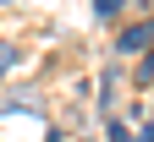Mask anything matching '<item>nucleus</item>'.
I'll return each instance as SVG.
<instances>
[{
  "label": "nucleus",
  "mask_w": 154,
  "mask_h": 142,
  "mask_svg": "<svg viewBox=\"0 0 154 142\" xmlns=\"http://www.w3.org/2000/svg\"><path fill=\"white\" fill-rule=\"evenodd\" d=\"M127 11H143L149 16V0H94V16H99V22H121Z\"/></svg>",
  "instance_id": "20e7f679"
},
{
  "label": "nucleus",
  "mask_w": 154,
  "mask_h": 142,
  "mask_svg": "<svg viewBox=\"0 0 154 142\" xmlns=\"http://www.w3.org/2000/svg\"><path fill=\"white\" fill-rule=\"evenodd\" d=\"M116 60H138V55H149L154 49V16H132V22L116 33Z\"/></svg>",
  "instance_id": "f257e3e1"
},
{
  "label": "nucleus",
  "mask_w": 154,
  "mask_h": 142,
  "mask_svg": "<svg viewBox=\"0 0 154 142\" xmlns=\"http://www.w3.org/2000/svg\"><path fill=\"white\" fill-rule=\"evenodd\" d=\"M22 55H28V49H22V44H17V38H0V88H6V82H11V71H17V66H22Z\"/></svg>",
  "instance_id": "39448f33"
},
{
  "label": "nucleus",
  "mask_w": 154,
  "mask_h": 142,
  "mask_svg": "<svg viewBox=\"0 0 154 142\" xmlns=\"http://www.w3.org/2000/svg\"><path fill=\"white\" fill-rule=\"evenodd\" d=\"M0 6H6V0H0Z\"/></svg>",
  "instance_id": "9d476101"
},
{
  "label": "nucleus",
  "mask_w": 154,
  "mask_h": 142,
  "mask_svg": "<svg viewBox=\"0 0 154 142\" xmlns=\"http://www.w3.org/2000/svg\"><path fill=\"white\" fill-rule=\"evenodd\" d=\"M105 142H132V120H121V115H105Z\"/></svg>",
  "instance_id": "0eeeda50"
},
{
  "label": "nucleus",
  "mask_w": 154,
  "mask_h": 142,
  "mask_svg": "<svg viewBox=\"0 0 154 142\" xmlns=\"http://www.w3.org/2000/svg\"><path fill=\"white\" fill-rule=\"evenodd\" d=\"M44 142H66V131H61V126H50V131H44Z\"/></svg>",
  "instance_id": "1a4fd4ad"
},
{
  "label": "nucleus",
  "mask_w": 154,
  "mask_h": 142,
  "mask_svg": "<svg viewBox=\"0 0 154 142\" xmlns=\"http://www.w3.org/2000/svg\"><path fill=\"white\" fill-rule=\"evenodd\" d=\"M121 82H127V71H121V60L99 71V120H105V115H116V104H121Z\"/></svg>",
  "instance_id": "7ed1b4c3"
},
{
  "label": "nucleus",
  "mask_w": 154,
  "mask_h": 142,
  "mask_svg": "<svg viewBox=\"0 0 154 142\" xmlns=\"http://www.w3.org/2000/svg\"><path fill=\"white\" fill-rule=\"evenodd\" d=\"M132 142H154V120H149V126H138V131H132Z\"/></svg>",
  "instance_id": "6e6552de"
},
{
  "label": "nucleus",
  "mask_w": 154,
  "mask_h": 142,
  "mask_svg": "<svg viewBox=\"0 0 154 142\" xmlns=\"http://www.w3.org/2000/svg\"><path fill=\"white\" fill-rule=\"evenodd\" d=\"M149 120H154V115H149Z\"/></svg>",
  "instance_id": "9b49d317"
},
{
  "label": "nucleus",
  "mask_w": 154,
  "mask_h": 142,
  "mask_svg": "<svg viewBox=\"0 0 154 142\" xmlns=\"http://www.w3.org/2000/svg\"><path fill=\"white\" fill-rule=\"evenodd\" d=\"M11 115H44L38 82H11V88H0V120H11Z\"/></svg>",
  "instance_id": "f03ea898"
},
{
  "label": "nucleus",
  "mask_w": 154,
  "mask_h": 142,
  "mask_svg": "<svg viewBox=\"0 0 154 142\" xmlns=\"http://www.w3.org/2000/svg\"><path fill=\"white\" fill-rule=\"evenodd\" d=\"M127 82H132V88H143V93H154V49L132 60V71H127Z\"/></svg>",
  "instance_id": "423d86ee"
}]
</instances>
